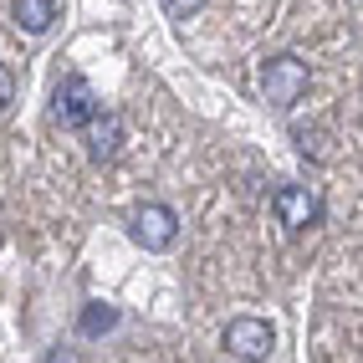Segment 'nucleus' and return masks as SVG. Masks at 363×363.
<instances>
[{"mask_svg": "<svg viewBox=\"0 0 363 363\" xmlns=\"http://www.w3.org/2000/svg\"><path fill=\"white\" fill-rule=\"evenodd\" d=\"M128 230H133L138 246L154 251V256H164V251L179 240V220H174V210H169V205H143V210H133Z\"/></svg>", "mask_w": 363, "mask_h": 363, "instance_id": "nucleus-4", "label": "nucleus"}, {"mask_svg": "<svg viewBox=\"0 0 363 363\" xmlns=\"http://www.w3.org/2000/svg\"><path fill=\"white\" fill-rule=\"evenodd\" d=\"M118 149H123V118H113V113H92V123H87V154L108 164Z\"/></svg>", "mask_w": 363, "mask_h": 363, "instance_id": "nucleus-6", "label": "nucleus"}, {"mask_svg": "<svg viewBox=\"0 0 363 363\" xmlns=\"http://www.w3.org/2000/svg\"><path fill=\"white\" fill-rule=\"evenodd\" d=\"M256 87L272 108H292L307 92V62L302 57H266L256 72Z\"/></svg>", "mask_w": 363, "mask_h": 363, "instance_id": "nucleus-1", "label": "nucleus"}, {"mask_svg": "<svg viewBox=\"0 0 363 363\" xmlns=\"http://www.w3.org/2000/svg\"><path fill=\"white\" fill-rule=\"evenodd\" d=\"M16 26L31 31V36L52 31L57 26V0H16Z\"/></svg>", "mask_w": 363, "mask_h": 363, "instance_id": "nucleus-7", "label": "nucleus"}, {"mask_svg": "<svg viewBox=\"0 0 363 363\" xmlns=\"http://www.w3.org/2000/svg\"><path fill=\"white\" fill-rule=\"evenodd\" d=\"M277 348V328L261 323V318H235L225 328V353L240 358V363H266Z\"/></svg>", "mask_w": 363, "mask_h": 363, "instance_id": "nucleus-3", "label": "nucleus"}, {"mask_svg": "<svg viewBox=\"0 0 363 363\" xmlns=\"http://www.w3.org/2000/svg\"><path fill=\"white\" fill-rule=\"evenodd\" d=\"M272 210L286 230H307V225L323 220V195L318 189H302V184H281L272 195Z\"/></svg>", "mask_w": 363, "mask_h": 363, "instance_id": "nucleus-5", "label": "nucleus"}, {"mask_svg": "<svg viewBox=\"0 0 363 363\" xmlns=\"http://www.w3.org/2000/svg\"><path fill=\"white\" fill-rule=\"evenodd\" d=\"M205 11V0H164V16L169 21H189V16H200Z\"/></svg>", "mask_w": 363, "mask_h": 363, "instance_id": "nucleus-9", "label": "nucleus"}, {"mask_svg": "<svg viewBox=\"0 0 363 363\" xmlns=\"http://www.w3.org/2000/svg\"><path fill=\"white\" fill-rule=\"evenodd\" d=\"M113 328H118V312H113L108 302L82 307V323H77V333H82V337H103V333H113Z\"/></svg>", "mask_w": 363, "mask_h": 363, "instance_id": "nucleus-8", "label": "nucleus"}, {"mask_svg": "<svg viewBox=\"0 0 363 363\" xmlns=\"http://www.w3.org/2000/svg\"><path fill=\"white\" fill-rule=\"evenodd\" d=\"M16 103V72L11 67H0V113H6Z\"/></svg>", "mask_w": 363, "mask_h": 363, "instance_id": "nucleus-10", "label": "nucleus"}, {"mask_svg": "<svg viewBox=\"0 0 363 363\" xmlns=\"http://www.w3.org/2000/svg\"><path fill=\"white\" fill-rule=\"evenodd\" d=\"M92 113H103L92 82L82 77V72H67V77L57 82V92H52V123L57 128H87Z\"/></svg>", "mask_w": 363, "mask_h": 363, "instance_id": "nucleus-2", "label": "nucleus"}]
</instances>
